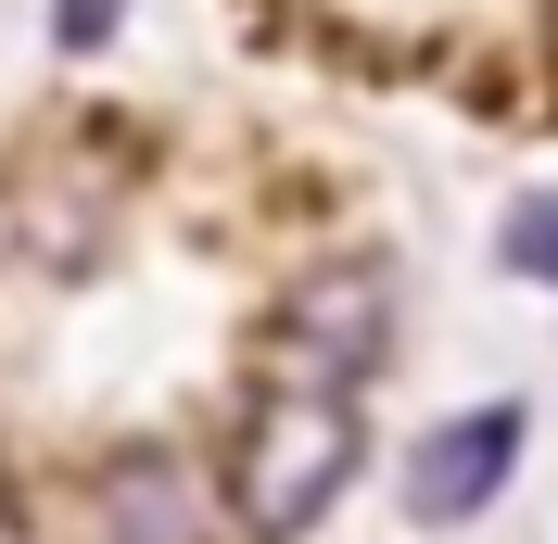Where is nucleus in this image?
Returning <instances> with one entry per match:
<instances>
[{
  "label": "nucleus",
  "instance_id": "39448f33",
  "mask_svg": "<svg viewBox=\"0 0 558 544\" xmlns=\"http://www.w3.org/2000/svg\"><path fill=\"white\" fill-rule=\"evenodd\" d=\"M508 267H521V279H558V177L508 215Z\"/></svg>",
  "mask_w": 558,
  "mask_h": 544
},
{
  "label": "nucleus",
  "instance_id": "f257e3e1",
  "mask_svg": "<svg viewBox=\"0 0 558 544\" xmlns=\"http://www.w3.org/2000/svg\"><path fill=\"white\" fill-rule=\"evenodd\" d=\"M343 481H355V393H305V380H279L267 406H254V443H242V532H254V544L317 532Z\"/></svg>",
  "mask_w": 558,
  "mask_h": 544
},
{
  "label": "nucleus",
  "instance_id": "423d86ee",
  "mask_svg": "<svg viewBox=\"0 0 558 544\" xmlns=\"http://www.w3.org/2000/svg\"><path fill=\"white\" fill-rule=\"evenodd\" d=\"M114 13H128V0H64V13H51V26H64V38H76V51H89V38H102V26H114Z\"/></svg>",
  "mask_w": 558,
  "mask_h": 544
},
{
  "label": "nucleus",
  "instance_id": "20e7f679",
  "mask_svg": "<svg viewBox=\"0 0 558 544\" xmlns=\"http://www.w3.org/2000/svg\"><path fill=\"white\" fill-rule=\"evenodd\" d=\"M89 532L102 544H216V494H204L191 456L128 443V456H102V481H89Z\"/></svg>",
  "mask_w": 558,
  "mask_h": 544
},
{
  "label": "nucleus",
  "instance_id": "f03ea898",
  "mask_svg": "<svg viewBox=\"0 0 558 544\" xmlns=\"http://www.w3.org/2000/svg\"><path fill=\"white\" fill-rule=\"evenodd\" d=\"M381 342H393V267L381 254H330V267L292 279V305H279V380L355 393V380H381Z\"/></svg>",
  "mask_w": 558,
  "mask_h": 544
},
{
  "label": "nucleus",
  "instance_id": "7ed1b4c3",
  "mask_svg": "<svg viewBox=\"0 0 558 544\" xmlns=\"http://www.w3.org/2000/svg\"><path fill=\"white\" fill-rule=\"evenodd\" d=\"M521 469V406H483V418H445V431H418L407 456V519L418 532H457V519H483Z\"/></svg>",
  "mask_w": 558,
  "mask_h": 544
}]
</instances>
